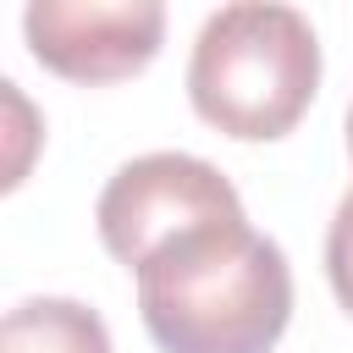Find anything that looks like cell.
Here are the masks:
<instances>
[{
    "label": "cell",
    "instance_id": "3",
    "mask_svg": "<svg viewBox=\"0 0 353 353\" xmlns=\"http://www.w3.org/2000/svg\"><path fill=\"white\" fill-rule=\"evenodd\" d=\"M99 243L138 270L154 248H165L171 237L193 232V226H215V221H243V199L237 188L199 154H138L127 160L105 193H99Z\"/></svg>",
    "mask_w": 353,
    "mask_h": 353
},
{
    "label": "cell",
    "instance_id": "6",
    "mask_svg": "<svg viewBox=\"0 0 353 353\" xmlns=\"http://www.w3.org/2000/svg\"><path fill=\"white\" fill-rule=\"evenodd\" d=\"M325 276H331L336 303L353 314V193L331 215V232H325Z\"/></svg>",
    "mask_w": 353,
    "mask_h": 353
},
{
    "label": "cell",
    "instance_id": "1",
    "mask_svg": "<svg viewBox=\"0 0 353 353\" xmlns=\"http://www.w3.org/2000/svg\"><path fill=\"white\" fill-rule=\"evenodd\" d=\"M132 276L160 353H270L292 320L287 254L248 215L171 237Z\"/></svg>",
    "mask_w": 353,
    "mask_h": 353
},
{
    "label": "cell",
    "instance_id": "4",
    "mask_svg": "<svg viewBox=\"0 0 353 353\" xmlns=\"http://www.w3.org/2000/svg\"><path fill=\"white\" fill-rule=\"evenodd\" d=\"M22 33L39 66L66 83H121L160 55L165 11L154 0H33Z\"/></svg>",
    "mask_w": 353,
    "mask_h": 353
},
{
    "label": "cell",
    "instance_id": "7",
    "mask_svg": "<svg viewBox=\"0 0 353 353\" xmlns=\"http://www.w3.org/2000/svg\"><path fill=\"white\" fill-rule=\"evenodd\" d=\"M347 149H353V110H347Z\"/></svg>",
    "mask_w": 353,
    "mask_h": 353
},
{
    "label": "cell",
    "instance_id": "5",
    "mask_svg": "<svg viewBox=\"0 0 353 353\" xmlns=\"http://www.w3.org/2000/svg\"><path fill=\"white\" fill-rule=\"evenodd\" d=\"M0 353H110V331L77 298H22L0 320Z\"/></svg>",
    "mask_w": 353,
    "mask_h": 353
},
{
    "label": "cell",
    "instance_id": "2",
    "mask_svg": "<svg viewBox=\"0 0 353 353\" xmlns=\"http://www.w3.org/2000/svg\"><path fill=\"white\" fill-rule=\"evenodd\" d=\"M320 88V39L292 6H221L188 61L193 110L243 143H265L298 127Z\"/></svg>",
    "mask_w": 353,
    "mask_h": 353
}]
</instances>
